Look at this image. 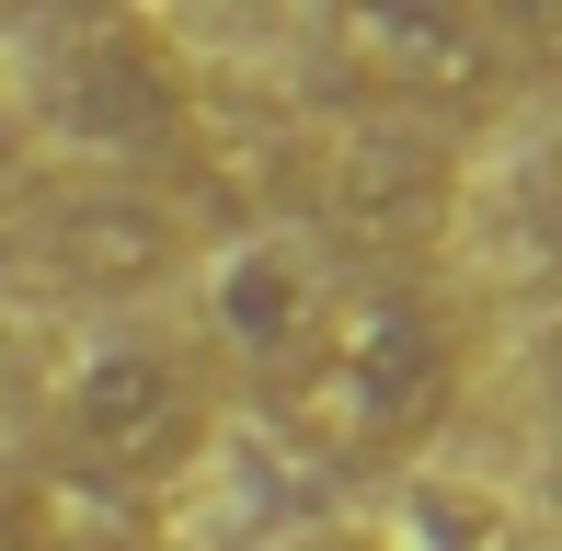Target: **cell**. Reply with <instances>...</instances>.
<instances>
[{"mask_svg":"<svg viewBox=\"0 0 562 551\" xmlns=\"http://www.w3.org/2000/svg\"><path fill=\"white\" fill-rule=\"evenodd\" d=\"M35 195V172H23V127H12V104H0V218Z\"/></svg>","mask_w":562,"mask_h":551,"instance_id":"cell-8","label":"cell"},{"mask_svg":"<svg viewBox=\"0 0 562 551\" xmlns=\"http://www.w3.org/2000/svg\"><path fill=\"white\" fill-rule=\"evenodd\" d=\"M265 403L334 471H379V460H402V448H425L448 425V403H459V322L414 276H356V288L322 299L299 357L265 380Z\"/></svg>","mask_w":562,"mask_h":551,"instance_id":"cell-1","label":"cell"},{"mask_svg":"<svg viewBox=\"0 0 562 551\" xmlns=\"http://www.w3.org/2000/svg\"><path fill=\"white\" fill-rule=\"evenodd\" d=\"M58 448L81 483H172V471L207 448V368L161 334H104L69 357L58 380Z\"/></svg>","mask_w":562,"mask_h":551,"instance_id":"cell-2","label":"cell"},{"mask_svg":"<svg viewBox=\"0 0 562 551\" xmlns=\"http://www.w3.org/2000/svg\"><path fill=\"white\" fill-rule=\"evenodd\" d=\"M334 58L379 92V115H459L494 92V35L448 0H368V12H334Z\"/></svg>","mask_w":562,"mask_h":551,"instance_id":"cell-6","label":"cell"},{"mask_svg":"<svg viewBox=\"0 0 562 551\" xmlns=\"http://www.w3.org/2000/svg\"><path fill=\"white\" fill-rule=\"evenodd\" d=\"M322 299H334V276H322V254L288 230V218H265V230L218 241L207 254V345H229L241 368H288L299 334L322 322Z\"/></svg>","mask_w":562,"mask_h":551,"instance_id":"cell-7","label":"cell"},{"mask_svg":"<svg viewBox=\"0 0 562 551\" xmlns=\"http://www.w3.org/2000/svg\"><path fill=\"white\" fill-rule=\"evenodd\" d=\"M35 115L69 127L81 149H161L184 127V69L149 23L126 12H81L35 35Z\"/></svg>","mask_w":562,"mask_h":551,"instance_id":"cell-4","label":"cell"},{"mask_svg":"<svg viewBox=\"0 0 562 551\" xmlns=\"http://www.w3.org/2000/svg\"><path fill=\"white\" fill-rule=\"evenodd\" d=\"M311 218L356 254H414L448 230V138L402 127V115H356L345 138L311 149Z\"/></svg>","mask_w":562,"mask_h":551,"instance_id":"cell-5","label":"cell"},{"mask_svg":"<svg viewBox=\"0 0 562 551\" xmlns=\"http://www.w3.org/2000/svg\"><path fill=\"white\" fill-rule=\"evenodd\" d=\"M0 551H46V517L23 506V494H0Z\"/></svg>","mask_w":562,"mask_h":551,"instance_id":"cell-9","label":"cell"},{"mask_svg":"<svg viewBox=\"0 0 562 551\" xmlns=\"http://www.w3.org/2000/svg\"><path fill=\"white\" fill-rule=\"evenodd\" d=\"M402 551H482V540H402Z\"/></svg>","mask_w":562,"mask_h":551,"instance_id":"cell-10","label":"cell"},{"mask_svg":"<svg viewBox=\"0 0 562 551\" xmlns=\"http://www.w3.org/2000/svg\"><path fill=\"white\" fill-rule=\"evenodd\" d=\"M184 265V218L149 184H46L0 218V288L12 299H138Z\"/></svg>","mask_w":562,"mask_h":551,"instance_id":"cell-3","label":"cell"}]
</instances>
